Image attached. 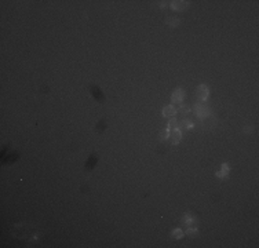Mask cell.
I'll use <instances>...</instances> for the list:
<instances>
[{"label": "cell", "mask_w": 259, "mask_h": 248, "mask_svg": "<svg viewBox=\"0 0 259 248\" xmlns=\"http://www.w3.org/2000/svg\"><path fill=\"white\" fill-rule=\"evenodd\" d=\"M196 95H197V98L200 99V101H205V99L208 98V87L204 86V84L199 86L197 90H196Z\"/></svg>", "instance_id": "obj_1"}, {"label": "cell", "mask_w": 259, "mask_h": 248, "mask_svg": "<svg viewBox=\"0 0 259 248\" xmlns=\"http://www.w3.org/2000/svg\"><path fill=\"white\" fill-rule=\"evenodd\" d=\"M90 91H91V94H92V97H94L97 101H99V102H104V101H105V95L102 94V91L99 90V87L91 86L90 87Z\"/></svg>", "instance_id": "obj_2"}, {"label": "cell", "mask_w": 259, "mask_h": 248, "mask_svg": "<svg viewBox=\"0 0 259 248\" xmlns=\"http://www.w3.org/2000/svg\"><path fill=\"white\" fill-rule=\"evenodd\" d=\"M183 98H185V91L181 90V88H178V90L174 91L172 97H171L172 102H177V104H181L182 101H183Z\"/></svg>", "instance_id": "obj_3"}, {"label": "cell", "mask_w": 259, "mask_h": 248, "mask_svg": "<svg viewBox=\"0 0 259 248\" xmlns=\"http://www.w3.org/2000/svg\"><path fill=\"white\" fill-rule=\"evenodd\" d=\"M196 112H197V116L200 119H204L209 114V110L205 105H197V106H196Z\"/></svg>", "instance_id": "obj_4"}, {"label": "cell", "mask_w": 259, "mask_h": 248, "mask_svg": "<svg viewBox=\"0 0 259 248\" xmlns=\"http://www.w3.org/2000/svg\"><path fill=\"white\" fill-rule=\"evenodd\" d=\"M171 7L175 11H182V10H185L187 7V1H172Z\"/></svg>", "instance_id": "obj_5"}, {"label": "cell", "mask_w": 259, "mask_h": 248, "mask_svg": "<svg viewBox=\"0 0 259 248\" xmlns=\"http://www.w3.org/2000/svg\"><path fill=\"white\" fill-rule=\"evenodd\" d=\"M175 113H177V109L174 108L172 105H168V106H165L163 109V116H165V117H171Z\"/></svg>", "instance_id": "obj_6"}, {"label": "cell", "mask_w": 259, "mask_h": 248, "mask_svg": "<svg viewBox=\"0 0 259 248\" xmlns=\"http://www.w3.org/2000/svg\"><path fill=\"white\" fill-rule=\"evenodd\" d=\"M97 161H98V157H97L95 154H91L90 156V158H88V161L86 163V170H92L94 168V166L97 164Z\"/></svg>", "instance_id": "obj_7"}, {"label": "cell", "mask_w": 259, "mask_h": 248, "mask_svg": "<svg viewBox=\"0 0 259 248\" xmlns=\"http://www.w3.org/2000/svg\"><path fill=\"white\" fill-rule=\"evenodd\" d=\"M181 141V130L179 128H175L172 132V142L174 144H178Z\"/></svg>", "instance_id": "obj_8"}, {"label": "cell", "mask_w": 259, "mask_h": 248, "mask_svg": "<svg viewBox=\"0 0 259 248\" xmlns=\"http://www.w3.org/2000/svg\"><path fill=\"white\" fill-rule=\"evenodd\" d=\"M229 172V168H227V164H223L222 166V171H219L216 172V176H219V178H225L226 176V174Z\"/></svg>", "instance_id": "obj_9"}, {"label": "cell", "mask_w": 259, "mask_h": 248, "mask_svg": "<svg viewBox=\"0 0 259 248\" xmlns=\"http://www.w3.org/2000/svg\"><path fill=\"white\" fill-rule=\"evenodd\" d=\"M172 236H174V239H182L183 237V232L181 229H175L172 232Z\"/></svg>", "instance_id": "obj_10"}, {"label": "cell", "mask_w": 259, "mask_h": 248, "mask_svg": "<svg viewBox=\"0 0 259 248\" xmlns=\"http://www.w3.org/2000/svg\"><path fill=\"white\" fill-rule=\"evenodd\" d=\"M167 23H168L170 26H177L178 23H179V19L178 18H167Z\"/></svg>", "instance_id": "obj_11"}, {"label": "cell", "mask_w": 259, "mask_h": 248, "mask_svg": "<svg viewBox=\"0 0 259 248\" xmlns=\"http://www.w3.org/2000/svg\"><path fill=\"white\" fill-rule=\"evenodd\" d=\"M186 234H189L190 237H194V236L197 234V230H196V229H187Z\"/></svg>", "instance_id": "obj_12"}, {"label": "cell", "mask_w": 259, "mask_h": 248, "mask_svg": "<svg viewBox=\"0 0 259 248\" xmlns=\"http://www.w3.org/2000/svg\"><path fill=\"white\" fill-rule=\"evenodd\" d=\"M183 221L187 222V225H190V223H192L193 221H194V219H193V217H192V215H186V217L183 218Z\"/></svg>", "instance_id": "obj_13"}, {"label": "cell", "mask_w": 259, "mask_h": 248, "mask_svg": "<svg viewBox=\"0 0 259 248\" xmlns=\"http://www.w3.org/2000/svg\"><path fill=\"white\" fill-rule=\"evenodd\" d=\"M104 128H105V122H101V123H99V126L97 127V130H99V131H101V130H104Z\"/></svg>", "instance_id": "obj_14"}, {"label": "cell", "mask_w": 259, "mask_h": 248, "mask_svg": "<svg viewBox=\"0 0 259 248\" xmlns=\"http://www.w3.org/2000/svg\"><path fill=\"white\" fill-rule=\"evenodd\" d=\"M181 112H185V113H189V108H181Z\"/></svg>", "instance_id": "obj_15"}]
</instances>
